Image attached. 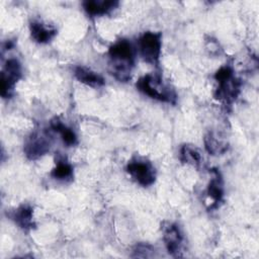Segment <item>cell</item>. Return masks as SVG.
<instances>
[{
    "mask_svg": "<svg viewBox=\"0 0 259 259\" xmlns=\"http://www.w3.org/2000/svg\"><path fill=\"white\" fill-rule=\"evenodd\" d=\"M107 55L110 74L119 82H127L135 67V48L132 42L120 38L109 47Z\"/></svg>",
    "mask_w": 259,
    "mask_h": 259,
    "instance_id": "6da1fadb",
    "label": "cell"
},
{
    "mask_svg": "<svg viewBox=\"0 0 259 259\" xmlns=\"http://www.w3.org/2000/svg\"><path fill=\"white\" fill-rule=\"evenodd\" d=\"M136 87L152 99L171 104L176 103L177 94L175 90L163 80L161 75L146 74L137 81Z\"/></svg>",
    "mask_w": 259,
    "mask_h": 259,
    "instance_id": "7a4b0ae2",
    "label": "cell"
},
{
    "mask_svg": "<svg viewBox=\"0 0 259 259\" xmlns=\"http://www.w3.org/2000/svg\"><path fill=\"white\" fill-rule=\"evenodd\" d=\"M213 77L218 84L213 93L214 98L227 105H231L240 94L241 80L236 77L233 68L229 65L221 67Z\"/></svg>",
    "mask_w": 259,
    "mask_h": 259,
    "instance_id": "3957f363",
    "label": "cell"
},
{
    "mask_svg": "<svg viewBox=\"0 0 259 259\" xmlns=\"http://www.w3.org/2000/svg\"><path fill=\"white\" fill-rule=\"evenodd\" d=\"M139 50L143 60L153 66H158L162 51V33L146 31L139 38Z\"/></svg>",
    "mask_w": 259,
    "mask_h": 259,
    "instance_id": "277c9868",
    "label": "cell"
},
{
    "mask_svg": "<svg viewBox=\"0 0 259 259\" xmlns=\"http://www.w3.org/2000/svg\"><path fill=\"white\" fill-rule=\"evenodd\" d=\"M127 174L140 185L151 186L156 181V169L154 165L145 158H133L125 166Z\"/></svg>",
    "mask_w": 259,
    "mask_h": 259,
    "instance_id": "5b68a950",
    "label": "cell"
},
{
    "mask_svg": "<svg viewBox=\"0 0 259 259\" xmlns=\"http://www.w3.org/2000/svg\"><path fill=\"white\" fill-rule=\"evenodd\" d=\"M22 76L21 64L16 58L6 60L1 71L0 78V94L2 98H10L13 94L16 83Z\"/></svg>",
    "mask_w": 259,
    "mask_h": 259,
    "instance_id": "8992f818",
    "label": "cell"
},
{
    "mask_svg": "<svg viewBox=\"0 0 259 259\" xmlns=\"http://www.w3.org/2000/svg\"><path fill=\"white\" fill-rule=\"evenodd\" d=\"M51 144L50 134L46 131L36 130L27 138L23 147V152L28 160H37L50 151Z\"/></svg>",
    "mask_w": 259,
    "mask_h": 259,
    "instance_id": "52a82bcc",
    "label": "cell"
},
{
    "mask_svg": "<svg viewBox=\"0 0 259 259\" xmlns=\"http://www.w3.org/2000/svg\"><path fill=\"white\" fill-rule=\"evenodd\" d=\"M162 237L168 253L173 257H181L184 243V236L180 227L173 222L162 224Z\"/></svg>",
    "mask_w": 259,
    "mask_h": 259,
    "instance_id": "ba28073f",
    "label": "cell"
},
{
    "mask_svg": "<svg viewBox=\"0 0 259 259\" xmlns=\"http://www.w3.org/2000/svg\"><path fill=\"white\" fill-rule=\"evenodd\" d=\"M9 218L23 232H29L35 228L33 221V208L30 204L23 203L9 213Z\"/></svg>",
    "mask_w": 259,
    "mask_h": 259,
    "instance_id": "9c48e42d",
    "label": "cell"
},
{
    "mask_svg": "<svg viewBox=\"0 0 259 259\" xmlns=\"http://www.w3.org/2000/svg\"><path fill=\"white\" fill-rule=\"evenodd\" d=\"M210 180L208 182L206 188V194L208 198L211 199V205L209 206L210 209L217 208L219 204L223 201L224 197V180L221 172L217 168L210 169Z\"/></svg>",
    "mask_w": 259,
    "mask_h": 259,
    "instance_id": "30bf717a",
    "label": "cell"
},
{
    "mask_svg": "<svg viewBox=\"0 0 259 259\" xmlns=\"http://www.w3.org/2000/svg\"><path fill=\"white\" fill-rule=\"evenodd\" d=\"M29 31L31 38L40 45L49 44L58 32L55 26L46 24L39 20H32L29 23Z\"/></svg>",
    "mask_w": 259,
    "mask_h": 259,
    "instance_id": "8fae6325",
    "label": "cell"
},
{
    "mask_svg": "<svg viewBox=\"0 0 259 259\" xmlns=\"http://www.w3.org/2000/svg\"><path fill=\"white\" fill-rule=\"evenodd\" d=\"M115 0H86L82 3L83 9L90 17H97L108 14L118 6Z\"/></svg>",
    "mask_w": 259,
    "mask_h": 259,
    "instance_id": "7c38bea8",
    "label": "cell"
},
{
    "mask_svg": "<svg viewBox=\"0 0 259 259\" xmlns=\"http://www.w3.org/2000/svg\"><path fill=\"white\" fill-rule=\"evenodd\" d=\"M74 76L79 82L90 87L98 88L105 84L104 78L100 74L84 66H76L74 68Z\"/></svg>",
    "mask_w": 259,
    "mask_h": 259,
    "instance_id": "4fadbf2b",
    "label": "cell"
},
{
    "mask_svg": "<svg viewBox=\"0 0 259 259\" xmlns=\"http://www.w3.org/2000/svg\"><path fill=\"white\" fill-rule=\"evenodd\" d=\"M50 126H51L52 131L60 134L64 144H66L68 147L77 145L78 139H77L75 132L72 128H70L69 126H67L66 124H64L62 122V120H60L59 117H54L50 121Z\"/></svg>",
    "mask_w": 259,
    "mask_h": 259,
    "instance_id": "5bb4252c",
    "label": "cell"
},
{
    "mask_svg": "<svg viewBox=\"0 0 259 259\" xmlns=\"http://www.w3.org/2000/svg\"><path fill=\"white\" fill-rule=\"evenodd\" d=\"M179 159L182 163L199 168L202 163V156L200 151L193 145L185 144L180 148Z\"/></svg>",
    "mask_w": 259,
    "mask_h": 259,
    "instance_id": "9a60e30c",
    "label": "cell"
},
{
    "mask_svg": "<svg viewBox=\"0 0 259 259\" xmlns=\"http://www.w3.org/2000/svg\"><path fill=\"white\" fill-rule=\"evenodd\" d=\"M204 147L208 154L212 156H218L226 153L228 151V143L222 138L218 137L213 132H209L204 137Z\"/></svg>",
    "mask_w": 259,
    "mask_h": 259,
    "instance_id": "2e32d148",
    "label": "cell"
},
{
    "mask_svg": "<svg viewBox=\"0 0 259 259\" xmlns=\"http://www.w3.org/2000/svg\"><path fill=\"white\" fill-rule=\"evenodd\" d=\"M51 176L59 181H71L74 176L72 165L65 157H58L56 159V167L52 170Z\"/></svg>",
    "mask_w": 259,
    "mask_h": 259,
    "instance_id": "e0dca14e",
    "label": "cell"
},
{
    "mask_svg": "<svg viewBox=\"0 0 259 259\" xmlns=\"http://www.w3.org/2000/svg\"><path fill=\"white\" fill-rule=\"evenodd\" d=\"M133 258H153L156 256V249L148 243H138L132 250Z\"/></svg>",
    "mask_w": 259,
    "mask_h": 259,
    "instance_id": "ac0fdd59",
    "label": "cell"
}]
</instances>
